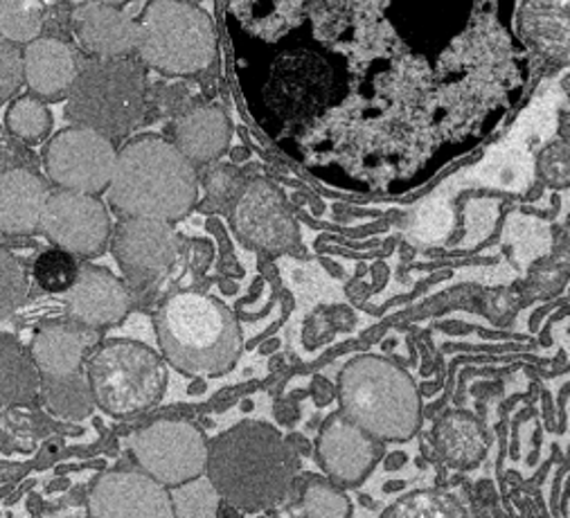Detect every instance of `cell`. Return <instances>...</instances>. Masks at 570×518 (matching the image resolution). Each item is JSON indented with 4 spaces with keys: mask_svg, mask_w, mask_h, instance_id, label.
Here are the masks:
<instances>
[{
    "mask_svg": "<svg viewBox=\"0 0 570 518\" xmlns=\"http://www.w3.org/2000/svg\"><path fill=\"white\" fill-rule=\"evenodd\" d=\"M301 471V456L277 429L242 422L208 451V480L222 500L239 511H262L287 498Z\"/></svg>",
    "mask_w": 570,
    "mask_h": 518,
    "instance_id": "6da1fadb",
    "label": "cell"
},
{
    "mask_svg": "<svg viewBox=\"0 0 570 518\" xmlns=\"http://www.w3.org/2000/svg\"><path fill=\"white\" fill-rule=\"evenodd\" d=\"M109 187L120 213L169 224L195 205L197 172L174 145L140 138L118 154Z\"/></svg>",
    "mask_w": 570,
    "mask_h": 518,
    "instance_id": "7a4b0ae2",
    "label": "cell"
},
{
    "mask_svg": "<svg viewBox=\"0 0 570 518\" xmlns=\"http://www.w3.org/2000/svg\"><path fill=\"white\" fill-rule=\"evenodd\" d=\"M156 334L165 359L193 377L228 372L242 352V330L230 309L219 300L183 291L163 302L156 314Z\"/></svg>",
    "mask_w": 570,
    "mask_h": 518,
    "instance_id": "3957f363",
    "label": "cell"
},
{
    "mask_svg": "<svg viewBox=\"0 0 570 518\" xmlns=\"http://www.w3.org/2000/svg\"><path fill=\"white\" fill-rule=\"evenodd\" d=\"M341 414L376 442L411 440L422 424L415 381L382 356H356L338 377Z\"/></svg>",
    "mask_w": 570,
    "mask_h": 518,
    "instance_id": "277c9868",
    "label": "cell"
},
{
    "mask_svg": "<svg viewBox=\"0 0 570 518\" xmlns=\"http://www.w3.org/2000/svg\"><path fill=\"white\" fill-rule=\"evenodd\" d=\"M147 107V79L129 59H100L86 63L68 90V116L83 129L105 138L125 136Z\"/></svg>",
    "mask_w": 570,
    "mask_h": 518,
    "instance_id": "5b68a950",
    "label": "cell"
},
{
    "mask_svg": "<svg viewBox=\"0 0 570 518\" xmlns=\"http://www.w3.org/2000/svg\"><path fill=\"white\" fill-rule=\"evenodd\" d=\"M138 26V52L160 72L193 75L206 70L217 57L215 26L197 6L151 3Z\"/></svg>",
    "mask_w": 570,
    "mask_h": 518,
    "instance_id": "8992f818",
    "label": "cell"
},
{
    "mask_svg": "<svg viewBox=\"0 0 570 518\" xmlns=\"http://www.w3.org/2000/svg\"><path fill=\"white\" fill-rule=\"evenodd\" d=\"M86 379L95 403L122 418L158 403L167 385V368L140 343L111 341L90 359Z\"/></svg>",
    "mask_w": 570,
    "mask_h": 518,
    "instance_id": "52a82bcc",
    "label": "cell"
},
{
    "mask_svg": "<svg viewBox=\"0 0 570 518\" xmlns=\"http://www.w3.org/2000/svg\"><path fill=\"white\" fill-rule=\"evenodd\" d=\"M338 90L334 63L307 46L277 55L268 81V104L289 123H303L325 111Z\"/></svg>",
    "mask_w": 570,
    "mask_h": 518,
    "instance_id": "ba28073f",
    "label": "cell"
},
{
    "mask_svg": "<svg viewBox=\"0 0 570 518\" xmlns=\"http://www.w3.org/2000/svg\"><path fill=\"white\" fill-rule=\"evenodd\" d=\"M131 451L142 473L163 487H183L206 473L210 444L189 422L163 420L138 431Z\"/></svg>",
    "mask_w": 570,
    "mask_h": 518,
    "instance_id": "9c48e42d",
    "label": "cell"
},
{
    "mask_svg": "<svg viewBox=\"0 0 570 518\" xmlns=\"http://www.w3.org/2000/svg\"><path fill=\"white\" fill-rule=\"evenodd\" d=\"M116 160L111 140L83 127L61 131L46 149L48 176L68 192L90 196L111 183Z\"/></svg>",
    "mask_w": 570,
    "mask_h": 518,
    "instance_id": "30bf717a",
    "label": "cell"
},
{
    "mask_svg": "<svg viewBox=\"0 0 570 518\" xmlns=\"http://www.w3.org/2000/svg\"><path fill=\"white\" fill-rule=\"evenodd\" d=\"M235 231L264 253H289L301 244L298 224L277 187L264 178L244 185L235 198Z\"/></svg>",
    "mask_w": 570,
    "mask_h": 518,
    "instance_id": "8fae6325",
    "label": "cell"
},
{
    "mask_svg": "<svg viewBox=\"0 0 570 518\" xmlns=\"http://www.w3.org/2000/svg\"><path fill=\"white\" fill-rule=\"evenodd\" d=\"M41 228L66 253L95 255L109 240V215L95 196L61 189L50 194Z\"/></svg>",
    "mask_w": 570,
    "mask_h": 518,
    "instance_id": "7c38bea8",
    "label": "cell"
},
{
    "mask_svg": "<svg viewBox=\"0 0 570 518\" xmlns=\"http://www.w3.org/2000/svg\"><path fill=\"white\" fill-rule=\"evenodd\" d=\"M90 518H178L167 487L142 471H109L88 496Z\"/></svg>",
    "mask_w": 570,
    "mask_h": 518,
    "instance_id": "4fadbf2b",
    "label": "cell"
},
{
    "mask_svg": "<svg viewBox=\"0 0 570 518\" xmlns=\"http://www.w3.org/2000/svg\"><path fill=\"white\" fill-rule=\"evenodd\" d=\"M316 456L325 473L336 485L354 487L363 482L376 465L379 456H382V442H376L336 412L321 429Z\"/></svg>",
    "mask_w": 570,
    "mask_h": 518,
    "instance_id": "5bb4252c",
    "label": "cell"
},
{
    "mask_svg": "<svg viewBox=\"0 0 570 518\" xmlns=\"http://www.w3.org/2000/svg\"><path fill=\"white\" fill-rule=\"evenodd\" d=\"M114 253L131 277H154L174 264L178 237L165 222L127 219L116 231Z\"/></svg>",
    "mask_w": 570,
    "mask_h": 518,
    "instance_id": "9a60e30c",
    "label": "cell"
},
{
    "mask_svg": "<svg viewBox=\"0 0 570 518\" xmlns=\"http://www.w3.org/2000/svg\"><path fill=\"white\" fill-rule=\"evenodd\" d=\"M70 316L90 330L120 323L131 306L125 284L102 268H79L75 284L68 289Z\"/></svg>",
    "mask_w": 570,
    "mask_h": 518,
    "instance_id": "2e32d148",
    "label": "cell"
},
{
    "mask_svg": "<svg viewBox=\"0 0 570 518\" xmlns=\"http://www.w3.org/2000/svg\"><path fill=\"white\" fill-rule=\"evenodd\" d=\"M72 26L79 46L90 55L120 59L138 50L140 26L118 8L105 3L79 6L72 14Z\"/></svg>",
    "mask_w": 570,
    "mask_h": 518,
    "instance_id": "e0dca14e",
    "label": "cell"
},
{
    "mask_svg": "<svg viewBox=\"0 0 570 518\" xmlns=\"http://www.w3.org/2000/svg\"><path fill=\"white\" fill-rule=\"evenodd\" d=\"M98 341V332L79 323L46 325L32 341V361L41 377H70L79 372L86 352Z\"/></svg>",
    "mask_w": 570,
    "mask_h": 518,
    "instance_id": "ac0fdd59",
    "label": "cell"
},
{
    "mask_svg": "<svg viewBox=\"0 0 570 518\" xmlns=\"http://www.w3.org/2000/svg\"><path fill=\"white\" fill-rule=\"evenodd\" d=\"M48 198L46 183L28 169H12L0 176V233L26 235L37 231Z\"/></svg>",
    "mask_w": 570,
    "mask_h": 518,
    "instance_id": "d6986e66",
    "label": "cell"
},
{
    "mask_svg": "<svg viewBox=\"0 0 570 518\" xmlns=\"http://www.w3.org/2000/svg\"><path fill=\"white\" fill-rule=\"evenodd\" d=\"M79 75L72 50L59 39H37L23 52V79L41 97H57Z\"/></svg>",
    "mask_w": 570,
    "mask_h": 518,
    "instance_id": "ffe728a7",
    "label": "cell"
},
{
    "mask_svg": "<svg viewBox=\"0 0 570 518\" xmlns=\"http://www.w3.org/2000/svg\"><path fill=\"white\" fill-rule=\"evenodd\" d=\"M230 134V123L222 109L202 107L178 118L174 125V147L189 163H210L226 152Z\"/></svg>",
    "mask_w": 570,
    "mask_h": 518,
    "instance_id": "44dd1931",
    "label": "cell"
},
{
    "mask_svg": "<svg viewBox=\"0 0 570 518\" xmlns=\"http://www.w3.org/2000/svg\"><path fill=\"white\" fill-rule=\"evenodd\" d=\"M433 444L438 456L460 471L476 467L490 447L481 422L462 410H451L438 420L433 429Z\"/></svg>",
    "mask_w": 570,
    "mask_h": 518,
    "instance_id": "7402d4cb",
    "label": "cell"
},
{
    "mask_svg": "<svg viewBox=\"0 0 570 518\" xmlns=\"http://www.w3.org/2000/svg\"><path fill=\"white\" fill-rule=\"evenodd\" d=\"M521 32L546 57L570 63V3L523 6Z\"/></svg>",
    "mask_w": 570,
    "mask_h": 518,
    "instance_id": "603a6c76",
    "label": "cell"
},
{
    "mask_svg": "<svg viewBox=\"0 0 570 518\" xmlns=\"http://www.w3.org/2000/svg\"><path fill=\"white\" fill-rule=\"evenodd\" d=\"M41 390V372L14 343L0 341V410L26 405Z\"/></svg>",
    "mask_w": 570,
    "mask_h": 518,
    "instance_id": "cb8c5ba5",
    "label": "cell"
},
{
    "mask_svg": "<svg viewBox=\"0 0 570 518\" xmlns=\"http://www.w3.org/2000/svg\"><path fill=\"white\" fill-rule=\"evenodd\" d=\"M41 392L48 410L63 420H83L95 405L88 379L79 372L70 377H41Z\"/></svg>",
    "mask_w": 570,
    "mask_h": 518,
    "instance_id": "d4e9b609",
    "label": "cell"
},
{
    "mask_svg": "<svg viewBox=\"0 0 570 518\" xmlns=\"http://www.w3.org/2000/svg\"><path fill=\"white\" fill-rule=\"evenodd\" d=\"M382 518H466L460 500L446 491H413L393 502Z\"/></svg>",
    "mask_w": 570,
    "mask_h": 518,
    "instance_id": "484cf974",
    "label": "cell"
},
{
    "mask_svg": "<svg viewBox=\"0 0 570 518\" xmlns=\"http://www.w3.org/2000/svg\"><path fill=\"white\" fill-rule=\"evenodd\" d=\"M46 21V8L32 0H6L0 3V37L12 43H32L39 39Z\"/></svg>",
    "mask_w": 570,
    "mask_h": 518,
    "instance_id": "4316f807",
    "label": "cell"
},
{
    "mask_svg": "<svg viewBox=\"0 0 570 518\" xmlns=\"http://www.w3.org/2000/svg\"><path fill=\"white\" fill-rule=\"evenodd\" d=\"M303 518H350V498L327 480H309L303 500Z\"/></svg>",
    "mask_w": 570,
    "mask_h": 518,
    "instance_id": "83f0119b",
    "label": "cell"
},
{
    "mask_svg": "<svg viewBox=\"0 0 570 518\" xmlns=\"http://www.w3.org/2000/svg\"><path fill=\"white\" fill-rule=\"evenodd\" d=\"M77 273H79V266L72 260V255L66 251H48L35 264L37 284L50 293L68 291L75 284Z\"/></svg>",
    "mask_w": 570,
    "mask_h": 518,
    "instance_id": "f1b7e54d",
    "label": "cell"
},
{
    "mask_svg": "<svg viewBox=\"0 0 570 518\" xmlns=\"http://www.w3.org/2000/svg\"><path fill=\"white\" fill-rule=\"evenodd\" d=\"M28 297V275L19 260L0 248V319L10 314Z\"/></svg>",
    "mask_w": 570,
    "mask_h": 518,
    "instance_id": "f546056e",
    "label": "cell"
},
{
    "mask_svg": "<svg viewBox=\"0 0 570 518\" xmlns=\"http://www.w3.org/2000/svg\"><path fill=\"white\" fill-rule=\"evenodd\" d=\"M8 127L23 140H39L50 129V114L35 97H21L8 111Z\"/></svg>",
    "mask_w": 570,
    "mask_h": 518,
    "instance_id": "4dcf8cb0",
    "label": "cell"
},
{
    "mask_svg": "<svg viewBox=\"0 0 570 518\" xmlns=\"http://www.w3.org/2000/svg\"><path fill=\"white\" fill-rule=\"evenodd\" d=\"M539 172L552 187L570 185V143H554L539 156Z\"/></svg>",
    "mask_w": 570,
    "mask_h": 518,
    "instance_id": "1f68e13d",
    "label": "cell"
},
{
    "mask_svg": "<svg viewBox=\"0 0 570 518\" xmlns=\"http://www.w3.org/2000/svg\"><path fill=\"white\" fill-rule=\"evenodd\" d=\"M23 81V55L12 48L0 43V99L10 97Z\"/></svg>",
    "mask_w": 570,
    "mask_h": 518,
    "instance_id": "d6a6232c",
    "label": "cell"
},
{
    "mask_svg": "<svg viewBox=\"0 0 570 518\" xmlns=\"http://www.w3.org/2000/svg\"><path fill=\"white\" fill-rule=\"evenodd\" d=\"M206 187H208L210 201L226 203V201L239 196V192L244 189V183H242V176L237 169L215 167L206 178Z\"/></svg>",
    "mask_w": 570,
    "mask_h": 518,
    "instance_id": "836d02e7",
    "label": "cell"
},
{
    "mask_svg": "<svg viewBox=\"0 0 570 518\" xmlns=\"http://www.w3.org/2000/svg\"><path fill=\"white\" fill-rule=\"evenodd\" d=\"M12 165H14V152L6 143H0V176L12 172Z\"/></svg>",
    "mask_w": 570,
    "mask_h": 518,
    "instance_id": "e575fe53",
    "label": "cell"
}]
</instances>
